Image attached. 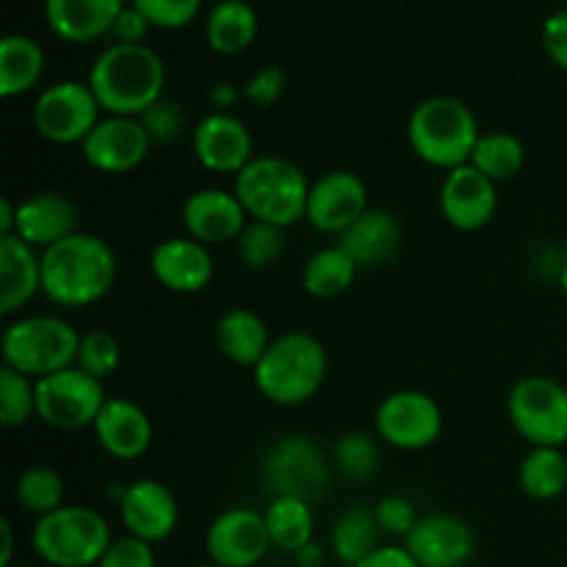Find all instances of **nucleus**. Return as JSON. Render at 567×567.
Instances as JSON below:
<instances>
[{
  "instance_id": "nucleus-1",
  "label": "nucleus",
  "mask_w": 567,
  "mask_h": 567,
  "mask_svg": "<svg viewBox=\"0 0 567 567\" xmlns=\"http://www.w3.org/2000/svg\"><path fill=\"white\" fill-rule=\"evenodd\" d=\"M114 280V249L94 233H72L42 252V293L59 308L97 305Z\"/></svg>"
},
{
  "instance_id": "nucleus-2",
  "label": "nucleus",
  "mask_w": 567,
  "mask_h": 567,
  "mask_svg": "<svg viewBox=\"0 0 567 567\" xmlns=\"http://www.w3.org/2000/svg\"><path fill=\"white\" fill-rule=\"evenodd\" d=\"M89 86L109 116H142L164 100V59L147 44H111L94 59Z\"/></svg>"
},
{
  "instance_id": "nucleus-3",
  "label": "nucleus",
  "mask_w": 567,
  "mask_h": 567,
  "mask_svg": "<svg viewBox=\"0 0 567 567\" xmlns=\"http://www.w3.org/2000/svg\"><path fill=\"white\" fill-rule=\"evenodd\" d=\"M327 349L310 332L291 330L271 338L269 349L252 369L260 396L280 408H299L321 391L327 380Z\"/></svg>"
},
{
  "instance_id": "nucleus-4",
  "label": "nucleus",
  "mask_w": 567,
  "mask_h": 567,
  "mask_svg": "<svg viewBox=\"0 0 567 567\" xmlns=\"http://www.w3.org/2000/svg\"><path fill=\"white\" fill-rule=\"evenodd\" d=\"M482 131L468 103L449 94L421 100L408 120V142L424 164L452 172L471 164Z\"/></svg>"
},
{
  "instance_id": "nucleus-5",
  "label": "nucleus",
  "mask_w": 567,
  "mask_h": 567,
  "mask_svg": "<svg viewBox=\"0 0 567 567\" xmlns=\"http://www.w3.org/2000/svg\"><path fill=\"white\" fill-rule=\"evenodd\" d=\"M233 192L241 199L249 219L269 221L282 230L299 225L308 214V175L280 155H255L236 175Z\"/></svg>"
},
{
  "instance_id": "nucleus-6",
  "label": "nucleus",
  "mask_w": 567,
  "mask_h": 567,
  "mask_svg": "<svg viewBox=\"0 0 567 567\" xmlns=\"http://www.w3.org/2000/svg\"><path fill=\"white\" fill-rule=\"evenodd\" d=\"M114 543L103 513L81 504H64L55 513L37 518L31 548L50 567H97Z\"/></svg>"
},
{
  "instance_id": "nucleus-7",
  "label": "nucleus",
  "mask_w": 567,
  "mask_h": 567,
  "mask_svg": "<svg viewBox=\"0 0 567 567\" xmlns=\"http://www.w3.org/2000/svg\"><path fill=\"white\" fill-rule=\"evenodd\" d=\"M78 336L75 327L61 316H22L11 321L0 338V354L6 369H14L31 380L64 371L78 360Z\"/></svg>"
},
{
  "instance_id": "nucleus-8",
  "label": "nucleus",
  "mask_w": 567,
  "mask_h": 567,
  "mask_svg": "<svg viewBox=\"0 0 567 567\" xmlns=\"http://www.w3.org/2000/svg\"><path fill=\"white\" fill-rule=\"evenodd\" d=\"M330 460L308 435H282L260 463V482L271 498H302L313 504L330 485Z\"/></svg>"
},
{
  "instance_id": "nucleus-9",
  "label": "nucleus",
  "mask_w": 567,
  "mask_h": 567,
  "mask_svg": "<svg viewBox=\"0 0 567 567\" xmlns=\"http://www.w3.org/2000/svg\"><path fill=\"white\" fill-rule=\"evenodd\" d=\"M509 424L532 446L563 449L567 443V388L551 377L532 374L507 396Z\"/></svg>"
},
{
  "instance_id": "nucleus-10",
  "label": "nucleus",
  "mask_w": 567,
  "mask_h": 567,
  "mask_svg": "<svg viewBox=\"0 0 567 567\" xmlns=\"http://www.w3.org/2000/svg\"><path fill=\"white\" fill-rule=\"evenodd\" d=\"M103 382L78 365L37 380V419L53 430H86L105 408Z\"/></svg>"
},
{
  "instance_id": "nucleus-11",
  "label": "nucleus",
  "mask_w": 567,
  "mask_h": 567,
  "mask_svg": "<svg viewBox=\"0 0 567 567\" xmlns=\"http://www.w3.org/2000/svg\"><path fill=\"white\" fill-rule=\"evenodd\" d=\"M377 437L399 452L430 449L443 435V410L424 391H393L377 404Z\"/></svg>"
},
{
  "instance_id": "nucleus-12",
  "label": "nucleus",
  "mask_w": 567,
  "mask_h": 567,
  "mask_svg": "<svg viewBox=\"0 0 567 567\" xmlns=\"http://www.w3.org/2000/svg\"><path fill=\"white\" fill-rule=\"evenodd\" d=\"M92 86L81 81H59L39 92L33 103V127L53 144H83L103 120Z\"/></svg>"
},
{
  "instance_id": "nucleus-13",
  "label": "nucleus",
  "mask_w": 567,
  "mask_h": 567,
  "mask_svg": "<svg viewBox=\"0 0 567 567\" xmlns=\"http://www.w3.org/2000/svg\"><path fill=\"white\" fill-rule=\"evenodd\" d=\"M264 513L252 507H230L210 520L205 532L208 563L219 567H255L271 551Z\"/></svg>"
},
{
  "instance_id": "nucleus-14",
  "label": "nucleus",
  "mask_w": 567,
  "mask_h": 567,
  "mask_svg": "<svg viewBox=\"0 0 567 567\" xmlns=\"http://www.w3.org/2000/svg\"><path fill=\"white\" fill-rule=\"evenodd\" d=\"M114 502L127 535L150 546L169 540L181 524V504L175 493L158 480H136L116 487Z\"/></svg>"
},
{
  "instance_id": "nucleus-15",
  "label": "nucleus",
  "mask_w": 567,
  "mask_h": 567,
  "mask_svg": "<svg viewBox=\"0 0 567 567\" xmlns=\"http://www.w3.org/2000/svg\"><path fill=\"white\" fill-rule=\"evenodd\" d=\"M369 208V188L363 177L349 169H336L310 183L305 221L319 233L341 238Z\"/></svg>"
},
{
  "instance_id": "nucleus-16",
  "label": "nucleus",
  "mask_w": 567,
  "mask_h": 567,
  "mask_svg": "<svg viewBox=\"0 0 567 567\" xmlns=\"http://www.w3.org/2000/svg\"><path fill=\"white\" fill-rule=\"evenodd\" d=\"M150 150L153 142L138 116H105L81 144L83 161L103 175L133 172L144 164Z\"/></svg>"
},
{
  "instance_id": "nucleus-17",
  "label": "nucleus",
  "mask_w": 567,
  "mask_h": 567,
  "mask_svg": "<svg viewBox=\"0 0 567 567\" xmlns=\"http://www.w3.org/2000/svg\"><path fill=\"white\" fill-rule=\"evenodd\" d=\"M192 150L199 166L216 175H238L252 155V133L247 122L230 111H210L194 125Z\"/></svg>"
},
{
  "instance_id": "nucleus-18",
  "label": "nucleus",
  "mask_w": 567,
  "mask_h": 567,
  "mask_svg": "<svg viewBox=\"0 0 567 567\" xmlns=\"http://www.w3.org/2000/svg\"><path fill=\"white\" fill-rule=\"evenodd\" d=\"M404 548L421 567H465L476 554L474 529L449 513L421 515Z\"/></svg>"
},
{
  "instance_id": "nucleus-19",
  "label": "nucleus",
  "mask_w": 567,
  "mask_h": 567,
  "mask_svg": "<svg viewBox=\"0 0 567 567\" xmlns=\"http://www.w3.org/2000/svg\"><path fill=\"white\" fill-rule=\"evenodd\" d=\"M498 208L496 183L476 166L465 164L446 172L441 183V214L452 227L463 233L485 230Z\"/></svg>"
},
{
  "instance_id": "nucleus-20",
  "label": "nucleus",
  "mask_w": 567,
  "mask_h": 567,
  "mask_svg": "<svg viewBox=\"0 0 567 567\" xmlns=\"http://www.w3.org/2000/svg\"><path fill=\"white\" fill-rule=\"evenodd\" d=\"M249 214L244 210L236 192L225 188H197L183 203V227L194 241L205 247L238 241L247 227Z\"/></svg>"
},
{
  "instance_id": "nucleus-21",
  "label": "nucleus",
  "mask_w": 567,
  "mask_h": 567,
  "mask_svg": "<svg viewBox=\"0 0 567 567\" xmlns=\"http://www.w3.org/2000/svg\"><path fill=\"white\" fill-rule=\"evenodd\" d=\"M150 271L166 291L199 293L214 280V258L192 236L164 238L150 255Z\"/></svg>"
},
{
  "instance_id": "nucleus-22",
  "label": "nucleus",
  "mask_w": 567,
  "mask_h": 567,
  "mask_svg": "<svg viewBox=\"0 0 567 567\" xmlns=\"http://www.w3.org/2000/svg\"><path fill=\"white\" fill-rule=\"evenodd\" d=\"M78 233V208L59 192H37L17 205L14 236L28 247L44 249Z\"/></svg>"
},
{
  "instance_id": "nucleus-23",
  "label": "nucleus",
  "mask_w": 567,
  "mask_h": 567,
  "mask_svg": "<svg viewBox=\"0 0 567 567\" xmlns=\"http://www.w3.org/2000/svg\"><path fill=\"white\" fill-rule=\"evenodd\" d=\"M100 449L114 460H138L153 446V421L131 399L111 396L92 426Z\"/></svg>"
},
{
  "instance_id": "nucleus-24",
  "label": "nucleus",
  "mask_w": 567,
  "mask_h": 567,
  "mask_svg": "<svg viewBox=\"0 0 567 567\" xmlns=\"http://www.w3.org/2000/svg\"><path fill=\"white\" fill-rule=\"evenodd\" d=\"M338 247L358 264V269L385 266L402 249V221L391 210L369 208L338 238Z\"/></svg>"
},
{
  "instance_id": "nucleus-25",
  "label": "nucleus",
  "mask_w": 567,
  "mask_h": 567,
  "mask_svg": "<svg viewBox=\"0 0 567 567\" xmlns=\"http://www.w3.org/2000/svg\"><path fill=\"white\" fill-rule=\"evenodd\" d=\"M122 9L125 0H44V20L59 39L83 44L114 31Z\"/></svg>"
},
{
  "instance_id": "nucleus-26",
  "label": "nucleus",
  "mask_w": 567,
  "mask_h": 567,
  "mask_svg": "<svg viewBox=\"0 0 567 567\" xmlns=\"http://www.w3.org/2000/svg\"><path fill=\"white\" fill-rule=\"evenodd\" d=\"M37 293H42V252L17 236H0V313H20Z\"/></svg>"
},
{
  "instance_id": "nucleus-27",
  "label": "nucleus",
  "mask_w": 567,
  "mask_h": 567,
  "mask_svg": "<svg viewBox=\"0 0 567 567\" xmlns=\"http://www.w3.org/2000/svg\"><path fill=\"white\" fill-rule=\"evenodd\" d=\"M214 341L216 349H219L230 363L255 369L258 360L266 354V349H269L271 336L264 316L255 313V310L249 308H230L227 313H221L219 321H216Z\"/></svg>"
},
{
  "instance_id": "nucleus-28",
  "label": "nucleus",
  "mask_w": 567,
  "mask_h": 567,
  "mask_svg": "<svg viewBox=\"0 0 567 567\" xmlns=\"http://www.w3.org/2000/svg\"><path fill=\"white\" fill-rule=\"evenodd\" d=\"M44 72V50L25 33H9L0 42V97L11 100L31 92Z\"/></svg>"
},
{
  "instance_id": "nucleus-29",
  "label": "nucleus",
  "mask_w": 567,
  "mask_h": 567,
  "mask_svg": "<svg viewBox=\"0 0 567 567\" xmlns=\"http://www.w3.org/2000/svg\"><path fill=\"white\" fill-rule=\"evenodd\" d=\"M258 37V14L247 0H219L205 20V39L219 55H236Z\"/></svg>"
},
{
  "instance_id": "nucleus-30",
  "label": "nucleus",
  "mask_w": 567,
  "mask_h": 567,
  "mask_svg": "<svg viewBox=\"0 0 567 567\" xmlns=\"http://www.w3.org/2000/svg\"><path fill=\"white\" fill-rule=\"evenodd\" d=\"M382 529L377 524L374 509L369 507H349L338 515L336 526H332L330 546L332 557L343 567H358L363 559L380 548Z\"/></svg>"
},
{
  "instance_id": "nucleus-31",
  "label": "nucleus",
  "mask_w": 567,
  "mask_h": 567,
  "mask_svg": "<svg viewBox=\"0 0 567 567\" xmlns=\"http://www.w3.org/2000/svg\"><path fill=\"white\" fill-rule=\"evenodd\" d=\"M264 518L269 526L271 546L280 548V551L297 554L299 548L313 543V504L302 502V498H271L269 507L264 509Z\"/></svg>"
},
{
  "instance_id": "nucleus-32",
  "label": "nucleus",
  "mask_w": 567,
  "mask_h": 567,
  "mask_svg": "<svg viewBox=\"0 0 567 567\" xmlns=\"http://www.w3.org/2000/svg\"><path fill=\"white\" fill-rule=\"evenodd\" d=\"M358 271V264L336 244L310 255L302 269V288L313 299H338L352 288Z\"/></svg>"
},
{
  "instance_id": "nucleus-33",
  "label": "nucleus",
  "mask_w": 567,
  "mask_h": 567,
  "mask_svg": "<svg viewBox=\"0 0 567 567\" xmlns=\"http://www.w3.org/2000/svg\"><path fill=\"white\" fill-rule=\"evenodd\" d=\"M518 485L535 502L567 496V457L563 449L532 446L518 468Z\"/></svg>"
},
{
  "instance_id": "nucleus-34",
  "label": "nucleus",
  "mask_w": 567,
  "mask_h": 567,
  "mask_svg": "<svg viewBox=\"0 0 567 567\" xmlns=\"http://www.w3.org/2000/svg\"><path fill=\"white\" fill-rule=\"evenodd\" d=\"M526 164V150L513 133L504 131H491L482 133L480 142H476L474 155H471V166L482 172L485 177H491L493 183H507L513 177L520 175Z\"/></svg>"
},
{
  "instance_id": "nucleus-35",
  "label": "nucleus",
  "mask_w": 567,
  "mask_h": 567,
  "mask_svg": "<svg viewBox=\"0 0 567 567\" xmlns=\"http://www.w3.org/2000/svg\"><path fill=\"white\" fill-rule=\"evenodd\" d=\"M14 498L25 513L44 518V515L64 507L66 485L53 468H48V465H33V468H28L25 474L17 480Z\"/></svg>"
},
{
  "instance_id": "nucleus-36",
  "label": "nucleus",
  "mask_w": 567,
  "mask_h": 567,
  "mask_svg": "<svg viewBox=\"0 0 567 567\" xmlns=\"http://www.w3.org/2000/svg\"><path fill=\"white\" fill-rule=\"evenodd\" d=\"M332 463L347 480L369 482L380 471V443L369 432H347L338 437L336 449H332Z\"/></svg>"
},
{
  "instance_id": "nucleus-37",
  "label": "nucleus",
  "mask_w": 567,
  "mask_h": 567,
  "mask_svg": "<svg viewBox=\"0 0 567 567\" xmlns=\"http://www.w3.org/2000/svg\"><path fill=\"white\" fill-rule=\"evenodd\" d=\"M37 415V380L14 369H0V424L20 430Z\"/></svg>"
},
{
  "instance_id": "nucleus-38",
  "label": "nucleus",
  "mask_w": 567,
  "mask_h": 567,
  "mask_svg": "<svg viewBox=\"0 0 567 567\" xmlns=\"http://www.w3.org/2000/svg\"><path fill=\"white\" fill-rule=\"evenodd\" d=\"M236 247L244 266H249V269H269L286 252V230L269 225V221L249 219L244 233L238 236Z\"/></svg>"
},
{
  "instance_id": "nucleus-39",
  "label": "nucleus",
  "mask_w": 567,
  "mask_h": 567,
  "mask_svg": "<svg viewBox=\"0 0 567 567\" xmlns=\"http://www.w3.org/2000/svg\"><path fill=\"white\" fill-rule=\"evenodd\" d=\"M122 363V349L111 332L105 330H92L86 336H81L78 343V360L75 365L81 371H86L94 380L105 382Z\"/></svg>"
},
{
  "instance_id": "nucleus-40",
  "label": "nucleus",
  "mask_w": 567,
  "mask_h": 567,
  "mask_svg": "<svg viewBox=\"0 0 567 567\" xmlns=\"http://www.w3.org/2000/svg\"><path fill=\"white\" fill-rule=\"evenodd\" d=\"M138 120H142L144 131H147L153 144H172L183 136V131H186V114H183L181 105L172 103V100H158V103L150 105Z\"/></svg>"
},
{
  "instance_id": "nucleus-41",
  "label": "nucleus",
  "mask_w": 567,
  "mask_h": 567,
  "mask_svg": "<svg viewBox=\"0 0 567 567\" xmlns=\"http://www.w3.org/2000/svg\"><path fill=\"white\" fill-rule=\"evenodd\" d=\"M374 515H377V524H380L382 535L402 537V540H408V535L415 529V524L421 520L415 504L404 496L380 498L374 507Z\"/></svg>"
},
{
  "instance_id": "nucleus-42",
  "label": "nucleus",
  "mask_w": 567,
  "mask_h": 567,
  "mask_svg": "<svg viewBox=\"0 0 567 567\" xmlns=\"http://www.w3.org/2000/svg\"><path fill=\"white\" fill-rule=\"evenodd\" d=\"M155 28H183L199 14L203 0H133Z\"/></svg>"
},
{
  "instance_id": "nucleus-43",
  "label": "nucleus",
  "mask_w": 567,
  "mask_h": 567,
  "mask_svg": "<svg viewBox=\"0 0 567 567\" xmlns=\"http://www.w3.org/2000/svg\"><path fill=\"white\" fill-rule=\"evenodd\" d=\"M97 567H158V559H155V546L125 535L114 537Z\"/></svg>"
},
{
  "instance_id": "nucleus-44",
  "label": "nucleus",
  "mask_w": 567,
  "mask_h": 567,
  "mask_svg": "<svg viewBox=\"0 0 567 567\" xmlns=\"http://www.w3.org/2000/svg\"><path fill=\"white\" fill-rule=\"evenodd\" d=\"M282 92H286V70L277 64L258 70L249 78L247 86H244V97H247L255 109H271V105L282 97Z\"/></svg>"
},
{
  "instance_id": "nucleus-45",
  "label": "nucleus",
  "mask_w": 567,
  "mask_h": 567,
  "mask_svg": "<svg viewBox=\"0 0 567 567\" xmlns=\"http://www.w3.org/2000/svg\"><path fill=\"white\" fill-rule=\"evenodd\" d=\"M543 48H546L548 59L567 72V9L554 11L543 22Z\"/></svg>"
},
{
  "instance_id": "nucleus-46",
  "label": "nucleus",
  "mask_w": 567,
  "mask_h": 567,
  "mask_svg": "<svg viewBox=\"0 0 567 567\" xmlns=\"http://www.w3.org/2000/svg\"><path fill=\"white\" fill-rule=\"evenodd\" d=\"M150 28H153V22H150L136 6H125L122 14L116 17L114 31L111 33H114L120 44H144V37L150 33Z\"/></svg>"
},
{
  "instance_id": "nucleus-47",
  "label": "nucleus",
  "mask_w": 567,
  "mask_h": 567,
  "mask_svg": "<svg viewBox=\"0 0 567 567\" xmlns=\"http://www.w3.org/2000/svg\"><path fill=\"white\" fill-rule=\"evenodd\" d=\"M358 567H421V565L415 563V557L404 546H380Z\"/></svg>"
},
{
  "instance_id": "nucleus-48",
  "label": "nucleus",
  "mask_w": 567,
  "mask_h": 567,
  "mask_svg": "<svg viewBox=\"0 0 567 567\" xmlns=\"http://www.w3.org/2000/svg\"><path fill=\"white\" fill-rule=\"evenodd\" d=\"M241 97L244 92L238 86H233V83H216V86H210L208 92L210 105H214L216 111H230Z\"/></svg>"
},
{
  "instance_id": "nucleus-49",
  "label": "nucleus",
  "mask_w": 567,
  "mask_h": 567,
  "mask_svg": "<svg viewBox=\"0 0 567 567\" xmlns=\"http://www.w3.org/2000/svg\"><path fill=\"white\" fill-rule=\"evenodd\" d=\"M293 559H297L299 567H324L327 551L313 540V543H308L305 548H299V551L293 554Z\"/></svg>"
},
{
  "instance_id": "nucleus-50",
  "label": "nucleus",
  "mask_w": 567,
  "mask_h": 567,
  "mask_svg": "<svg viewBox=\"0 0 567 567\" xmlns=\"http://www.w3.org/2000/svg\"><path fill=\"white\" fill-rule=\"evenodd\" d=\"M17 225V205L11 197H0V236H14Z\"/></svg>"
},
{
  "instance_id": "nucleus-51",
  "label": "nucleus",
  "mask_w": 567,
  "mask_h": 567,
  "mask_svg": "<svg viewBox=\"0 0 567 567\" xmlns=\"http://www.w3.org/2000/svg\"><path fill=\"white\" fill-rule=\"evenodd\" d=\"M0 537H3V548H0V567L14 565L11 563V554H14V529H11L9 520H0Z\"/></svg>"
},
{
  "instance_id": "nucleus-52",
  "label": "nucleus",
  "mask_w": 567,
  "mask_h": 567,
  "mask_svg": "<svg viewBox=\"0 0 567 567\" xmlns=\"http://www.w3.org/2000/svg\"><path fill=\"white\" fill-rule=\"evenodd\" d=\"M559 286H563V293L567 297V252H565L563 264H559Z\"/></svg>"
},
{
  "instance_id": "nucleus-53",
  "label": "nucleus",
  "mask_w": 567,
  "mask_h": 567,
  "mask_svg": "<svg viewBox=\"0 0 567 567\" xmlns=\"http://www.w3.org/2000/svg\"><path fill=\"white\" fill-rule=\"evenodd\" d=\"M194 567H219V565H214V563H203V565H194Z\"/></svg>"
},
{
  "instance_id": "nucleus-54",
  "label": "nucleus",
  "mask_w": 567,
  "mask_h": 567,
  "mask_svg": "<svg viewBox=\"0 0 567 567\" xmlns=\"http://www.w3.org/2000/svg\"><path fill=\"white\" fill-rule=\"evenodd\" d=\"M9 567H31V565H9Z\"/></svg>"
}]
</instances>
